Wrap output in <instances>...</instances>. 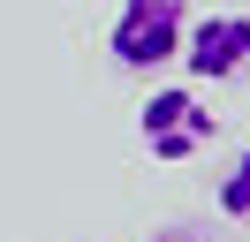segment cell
<instances>
[{"mask_svg": "<svg viewBox=\"0 0 250 242\" xmlns=\"http://www.w3.org/2000/svg\"><path fill=\"white\" fill-rule=\"evenodd\" d=\"M182 30H189V0H122L106 53L129 76H159L167 60H182Z\"/></svg>", "mask_w": 250, "mask_h": 242, "instance_id": "1", "label": "cell"}, {"mask_svg": "<svg viewBox=\"0 0 250 242\" xmlns=\"http://www.w3.org/2000/svg\"><path fill=\"white\" fill-rule=\"evenodd\" d=\"M137 136H144V151H152V159L182 166V159H197V151L220 136V114H212L189 83H159L152 99L137 106Z\"/></svg>", "mask_w": 250, "mask_h": 242, "instance_id": "2", "label": "cell"}, {"mask_svg": "<svg viewBox=\"0 0 250 242\" xmlns=\"http://www.w3.org/2000/svg\"><path fill=\"white\" fill-rule=\"evenodd\" d=\"M182 68L197 76V83H235V76L250 68V15H228V8L189 15V30H182Z\"/></svg>", "mask_w": 250, "mask_h": 242, "instance_id": "3", "label": "cell"}, {"mask_svg": "<svg viewBox=\"0 0 250 242\" xmlns=\"http://www.w3.org/2000/svg\"><path fill=\"white\" fill-rule=\"evenodd\" d=\"M220 212H228L235 227H250V151L228 166V174H220Z\"/></svg>", "mask_w": 250, "mask_h": 242, "instance_id": "4", "label": "cell"}, {"mask_svg": "<svg viewBox=\"0 0 250 242\" xmlns=\"http://www.w3.org/2000/svg\"><path fill=\"white\" fill-rule=\"evenodd\" d=\"M144 242H212V235H197V227H182V220H174V227H159V235H144Z\"/></svg>", "mask_w": 250, "mask_h": 242, "instance_id": "5", "label": "cell"}]
</instances>
